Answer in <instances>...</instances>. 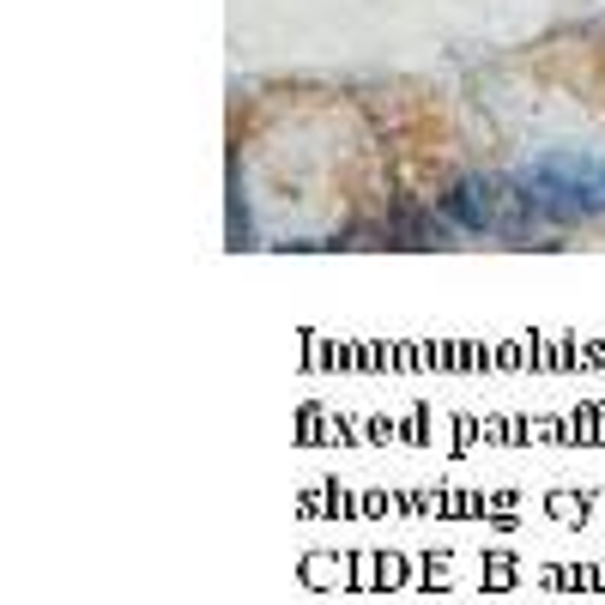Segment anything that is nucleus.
Instances as JSON below:
<instances>
[{
  "instance_id": "1",
  "label": "nucleus",
  "mask_w": 605,
  "mask_h": 605,
  "mask_svg": "<svg viewBox=\"0 0 605 605\" xmlns=\"http://www.w3.org/2000/svg\"><path fill=\"white\" fill-rule=\"evenodd\" d=\"M515 182L532 194L539 218H551V224H581V218L605 212L600 157H587V152H544L532 164H520Z\"/></svg>"
},
{
  "instance_id": "2",
  "label": "nucleus",
  "mask_w": 605,
  "mask_h": 605,
  "mask_svg": "<svg viewBox=\"0 0 605 605\" xmlns=\"http://www.w3.org/2000/svg\"><path fill=\"white\" fill-rule=\"evenodd\" d=\"M442 218L454 230H472V237H491L496 230V194L484 176H460L454 188L442 194Z\"/></svg>"
},
{
  "instance_id": "3",
  "label": "nucleus",
  "mask_w": 605,
  "mask_h": 605,
  "mask_svg": "<svg viewBox=\"0 0 605 605\" xmlns=\"http://www.w3.org/2000/svg\"><path fill=\"white\" fill-rule=\"evenodd\" d=\"M387 237H394V249H442V224H436L430 212H424L418 194H394V206H387Z\"/></svg>"
},
{
  "instance_id": "4",
  "label": "nucleus",
  "mask_w": 605,
  "mask_h": 605,
  "mask_svg": "<svg viewBox=\"0 0 605 605\" xmlns=\"http://www.w3.org/2000/svg\"><path fill=\"white\" fill-rule=\"evenodd\" d=\"M230 249H254V212H249V182L242 164L230 157Z\"/></svg>"
},
{
  "instance_id": "5",
  "label": "nucleus",
  "mask_w": 605,
  "mask_h": 605,
  "mask_svg": "<svg viewBox=\"0 0 605 605\" xmlns=\"http://www.w3.org/2000/svg\"><path fill=\"white\" fill-rule=\"evenodd\" d=\"M600 188H605V157H600Z\"/></svg>"
}]
</instances>
